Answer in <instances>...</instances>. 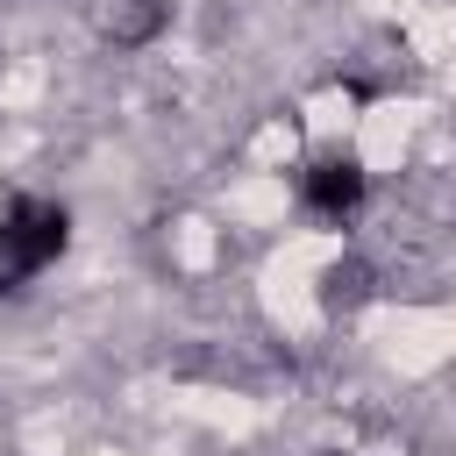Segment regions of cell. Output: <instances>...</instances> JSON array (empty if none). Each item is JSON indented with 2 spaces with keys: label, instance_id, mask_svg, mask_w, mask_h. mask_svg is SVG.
Returning <instances> with one entry per match:
<instances>
[{
  "label": "cell",
  "instance_id": "obj_1",
  "mask_svg": "<svg viewBox=\"0 0 456 456\" xmlns=\"http://www.w3.org/2000/svg\"><path fill=\"white\" fill-rule=\"evenodd\" d=\"M0 228H7V235H0L7 285L36 278V271H43V264H57V256H64V242H71V214H64V200H14Z\"/></svg>",
  "mask_w": 456,
  "mask_h": 456
},
{
  "label": "cell",
  "instance_id": "obj_2",
  "mask_svg": "<svg viewBox=\"0 0 456 456\" xmlns=\"http://www.w3.org/2000/svg\"><path fill=\"white\" fill-rule=\"evenodd\" d=\"M363 192H370V171H363L356 157H314V164L299 171V200H306L314 214H328V221H349V214L363 207Z\"/></svg>",
  "mask_w": 456,
  "mask_h": 456
},
{
  "label": "cell",
  "instance_id": "obj_3",
  "mask_svg": "<svg viewBox=\"0 0 456 456\" xmlns=\"http://www.w3.org/2000/svg\"><path fill=\"white\" fill-rule=\"evenodd\" d=\"M100 21H107L114 43H150V36L164 28V0H114Z\"/></svg>",
  "mask_w": 456,
  "mask_h": 456
},
{
  "label": "cell",
  "instance_id": "obj_4",
  "mask_svg": "<svg viewBox=\"0 0 456 456\" xmlns=\"http://www.w3.org/2000/svg\"><path fill=\"white\" fill-rule=\"evenodd\" d=\"M328 456H335V449H328Z\"/></svg>",
  "mask_w": 456,
  "mask_h": 456
},
{
  "label": "cell",
  "instance_id": "obj_5",
  "mask_svg": "<svg viewBox=\"0 0 456 456\" xmlns=\"http://www.w3.org/2000/svg\"><path fill=\"white\" fill-rule=\"evenodd\" d=\"M0 235H7V228H0Z\"/></svg>",
  "mask_w": 456,
  "mask_h": 456
}]
</instances>
